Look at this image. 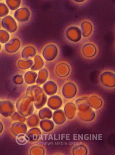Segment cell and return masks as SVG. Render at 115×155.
Here are the masks:
<instances>
[{
    "label": "cell",
    "instance_id": "1",
    "mask_svg": "<svg viewBox=\"0 0 115 155\" xmlns=\"http://www.w3.org/2000/svg\"><path fill=\"white\" fill-rule=\"evenodd\" d=\"M26 95L33 102L34 107L37 110L41 109L44 107L47 101V96L43 89L38 85H32L28 87Z\"/></svg>",
    "mask_w": 115,
    "mask_h": 155
},
{
    "label": "cell",
    "instance_id": "2",
    "mask_svg": "<svg viewBox=\"0 0 115 155\" xmlns=\"http://www.w3.org/2000/svg\"><path fill=\"white\" fill-rule=\"evenodd\" d=\"M16 107L18 112L25 117L32 114L34 111L33 102L27 96L19 99L16 102Z\"/></svg>",
    "mask_w": 115,
    "mask_h": 155
},
{
    "label": "cell",
    "instance_id": "3",
    "mask_svg": "<svg viewBox=\"0 0 115 155\" xmlns=\"http://www.w3.org/2000/svg\"><path fill=\"white\" fill-rule=\"evenodd\" d=\"M14 112V105L12 101H3L0 102V113L2 116L6 117H10Z\"/></svg>",
    "mask_w": 115,
    "mask_h": 155
},
{
    "label": "cell",
    "instance_id": "4",
    "mask_svg": "<svg viewBox=\"0 0 115 155\" xmlns=\"http://www.w3.org/2000/svg\"><path fill=\"white\" fill-rule=\"evenodd\" d=\"M58 53V50L55 45H49L42 51V57L47 61H53Z\"/></svg>",
    "mask_w": 115,
    "mask_h": 155
},
{
    "label": "cell",
    "instance_id": "5",
    "mask_svg": "<svg viewBox=\"0 0 115 155\" xmlns=\"http://www.w3.org/2000/svg\"><path fill=\"white\" fill-rule=\"evenodd\" d=\"M100 81L104 87L112 88L115 87V75L113 72L105 71L101 74Z\"/></svg>",
    "mask_w": 115,
    "mask_h": 155
},
{
    "label": "cell",
    "instance_id": "6",
    "mask_svg": "<svg viewBox=\"0 0 115 155\" xmlns=\"http://www.w3.org/2000/svg\"><path fill=\"white\" fill-rule=\"evenodd\" d=\"M1 25L3 28L10 33H14L17 29L16 21L11 16H7L4 17L1 21Z\"/></svg>",
    "mask_w": 115,
    "mask_h": 155
},
{
    "label": "cell",
    "instance_id": "7",
    "mask_svg": "<svg viewBox=\"0 0 115 155\" xmlns=\"http://www.w3.org/2000/svg\"><path fill=\"white\" fill-rule=\"evenodd\" d=\"M66 35L69 41L78 42L82 38V32L78 27H71L66 30Z\"/></svg>",
    "mask_w": 115,
    "mask_h": 155
},
{
    "label": "cell",
    "instance_id": "8",
    "mask_svg": "<svg viewBox=\"0 0 115 155\" xmlns=\"http://www.w3.org/2000/svg\"><path fill=\"white\" fill-rule=\"evenodd\" d=\"M77 87L72 82H67L64 85L62 88V94L66 98L72 99L76 95Z\"/></svg>",
    "mask_w": 115,
    "mask_h": 155
},
{
    "label": "cell",
    "instance_id": "9",
    "mask_svg": "<svg viewBox=\"0 0 115 155\" xmlns=\"http://www.w3.org/2000/svg\"><path fill=\"white\" fill-rule=\"evenodd\" d=\"M30 17V11L26 7H21L17 9L14 13V18L20 22L28 21Z\"/></svg>",
    "mask_w": 115,
    "mask_h": 155
},
{
    "label": "cell",
    "instance_id": "10",
    "mask_svg": "<svg viewBox=\"0 0 115 155\" xmlns=\"http://www.w3.org/2000/svg\"><path fill=\"white\" fill-rule=\"evenodd\" d=\"M11 129L12 134L16 137L20 134H26L28 131L27 126L22 122H16L12 124Z\"/></svg>",
    "mask_w": 115,
    "mask_h": 155
},
{
    "label": "cell",
    "instance_id": "11",
    "mask_svg": "<svg viewBox=\"0 0 115 155\" xmlns=\"http://www.w3.org/2000/svg\"><path fill=\"white\" fill-rule=\"evenodd\" d=\"M62 105V99L58 95L51 96L47 101V106L50 109L53 110L59 109Z\"/></svg>",
    "mask_w": 115,
    "mask_h": 155
},
{
    "label": "cell",
    "instance_id": "12",
    "mask_svg": "<svg viewBox=\"0 0 115 155\" xmlns=\"http://www.w3.org/2000/svg\"><path fill=\"white\" fill-rule=\"evenodd\" d=\"M20 47V41L17 38H12L4 45L5 51L8 53H14L17 51Z\"/></svg>",
    "mask_w": 115,
    "mask_h": 155
},
{
    "label": "cell",
    "instance_id": "13",
    "mask_svg": "<svg viewBox=\"0 0 115 155\" xmlns=\"http://www.w3.org/2000/svg\"><path fill=\"white\" fill-rule=\"evenodd\" d=\"M77 115L80 120L87 122L92 121L96 117V113L91 107L84 112L78 111Z\"/></svg>",
    "mask_w": 115,
    "mask_h": 155
},
{
    "label": "cell",
    "instance_id": "14",
    "mask_svg": "<svg viewBox=\"0 0 115 155\" xmlns=\"http://www.w3.org/2000/svg\"><path fill=\"white\" fill-rule=\"evenodd\" d=\"M66 118L64 112L62 109L56 110L53 112L52 120L53 122L57 125H62L66 120Z\"/></svg>",
    "mask_w": 115,
    "mask_h": 155
},
{
    "label": "cell",
    "instance_id": "15",
    "mask_svg": "<svg viewBox=\"0 0 115 155\" xmlns=\"http://www.w3.org/2000/svg\"><path fill=\"white\" fill-rule=\"evenodd\" d=\"M42 89L47 95L52 96L57 93L58 87L56 83L53 81H48L44 84Z\"/></svg>",
    "mask_w": 115,
    "mask_h": 155
},
{
    "label": "cell",
    "instance_id": "16",
    "mask_svg": "<svg viewBox=\"0 0 115 155\" xmlns=\"http://www.w3.org/2000/svg\"><path fill=\"white\" fill-rule=\"evenodd\" d=\"M55 71L57 76L59 77H66L69 74L70 68L67 64L62 63L56 66Z\"/></svg>",
    "mask_w": 115,
    "mask_h": 155
},
{
    "label": "cell",
    "instance_id": "17",
    "mask_svg": "<svg viewBox=\"0 0 115 155\" xmlns=\"http://www.w3.org/2000/svg\"><path fill=\"white\" fill-rule=\"evenodd\" d=\"M77 107L73 102H69L64 106V112L68 119H72L76 114Z\"/></svg>",
    "mask_w": 115,
    "mask_h": 155
},
{
    "label": "cell",
    "instance_id": "18",
    "mask_svg": "<svg viewBox=\"0 0 115 155\" xmlns=\"http://www.w3.org/2000/svg\"><path fill=\"white\" fill-rule=\"evenodd\" d=\"M96 48L94 45L92 44H85L82 49V52L83 55L87 58L94 57L96 53Z\"/></svg>",
    "mask_w": 115,
    "mask_h": 155
},
{
    "label": "cell",
    "instance_id": "19",
    "mask_svg": "<svg viewBox=\"0 0 115 155\" xmlns=\"http://www.w3.org/2000/svg\"><path fill=\"white\" fill-rule=\"evenodd\" d=\"M75 104L78 111L84 112L90 108L88 104V98L87 97H83L78 99L75 101Z\"/></svg>",
    "mask_w": 115,
    "mask_h": 155
},
{
    "label": "cell",
    "instance_id": "20",
    "mask_svg": "<svg viewBox=\"0 0 115 155\" xmlns=\"http://www.w3.org/2000/svg\"><path fill=\"white\" fill-rule=\"evenodd\" d=\"M27 136L28 137L31 142L36 141L41 137L42 132L40 129L36 127H33L30 129L26 133Z\"/></svg>",
    "mask_w": 115,
    "mask_h": 155
},
{
    "label": "cell",
    "instance_id": "21",
    "mask_svg": "<svg viewBox=\"0 0 115 155\" xmlns=\"http://www.w3.org/2000/svg\"><path fill=\"white\" fill-rule=\"evenodd\" d=\"M39 126L43 131L46 132H50L55 127V123L53 121L48 119L42 120L39 122Z\"/></svg>",
    "mask_w": 115,
    "mask_h": 155
},
{
    "label": "cell",
    "instance_id": "22",
    "mask_svg": "<svg viewBox=\"0 0 115 155\" xmlns=\"http://www.w3.org/2000/svg\"><path fill=\"white\" fill-rule=\"evenodd\" d=\"M48 77V72L45 68L41 69L38 73L36 84L38 85L44 84L46 82Z\"/></svg>",
    "mask_w": 115,
    "mask_h": 155
},
{
    "label": "cell",
    "instance_id": "23",
    "mask_svg": "<svg viewBox=\"0 0 115 155\" xmlns=\"http://www.w3.org/2000/svg\"><path fill=\"white\" fill-rule=\"evenodd\" d=\"M36 54V49L32 46H27L21 52V57L24 60H27L29 58L34 57Z\"/></svg>",
    "mask_w": 115,
    "mask_h": 155
},
{
    "label": "cell",
    "instance_id": "24",
    "mask_svg": "<svg viewBox=\"0 0 115 155\" xmlns=\"http://www.w3.org/2000/svg\"><path fill=\"white\" fill-rule=\"evenodd\" d=\"M88 104L91 108L94 109H98L102 106L103 101L101 98H100L97 96H91L89 98H88Z\"/></svg>",
    "mask_w": 115,
    "mask_h": 155
},
{
    "label": "cell",
    "instance_id": "25",
    "mask_svg": "<svg viewBox=\"0 0 115 155\" xmlns=\"http://www.w3.org/2000/svg\"><path fill=\"white\" fill-rule=\"evenodd\" d=\"M37 76L38 74L34 71H27L24 76L25 83L29 85L34 84L36 82Z\"/></svg>",
    "mask_w": 115,
    "mask_h": 155
},
{
    "label": "cell",
    "instance_id": "26",
    "mask_svg": "<svg viewBox=\"0 0 115 155\" xmlns=\"http://www.w3.org/2000/svg\"><path fill=\"white\" fill-rule=\"evenodd\" d=\"M39 119L40 118L39 115L36 114H32L29 116L28 118H27L26 122L27 125L30 128L37 127L40 122Z\"/></svg>",
    "mask_w": 115,
    "mask_h": 155
},
{
    "label": "cell",
    "instance_id": "27",
    "mask_svg": "<svg viewBox=\"0 0 115 155\" xmlns=\"http://www.w3.org/2000/svg\"><path fill=\"white\" fill-rule=\"evenodd\" d=\"M82 34L85 37H88L90 35L92 31V25L88 21H83L81 24Z\"/></svg>",
    "mask_w": 115,
    "mask_h": 155
},
{
    "label": "cell",
    "instance_id": "28",
    "mask_svg": "<svg viewBox=\"0 0 115 155\" xmlns=\"http://www.w3.org/2000/svg\"><path fill=\"white\" fill-rule=\"evenodd\" d=\"M44 66V61L42 58L39 55H36L34 58V63L32 67H31V71H39L42 69Z\"/></svg>",
    "mask_w": 115,
    "mask_h": 155
},
{
    "label": "cell",
    "instance_id": "29",
    "mask_svg": "<svg viewBox=\"0 0 115 155\" xmlns=\"http://www.w3.org/2000/svg\"><path fill=\"white\" fill-rule=\"evenodd\" d=\"M53 113L49 107L42 108L39 112V116L41 120L51 119L52 117Z\"/></svg>",
    "mask_w": 115,
    "mask_h": 155
},
{
    "label": "cell",
    "instance_id": "30",
    "mask_svg": "<svg viewBox=\"0 0 115 155\" xmlns=\"http://www.w3.org/2000/svg\"><path fill=\"white\" fill-rule=\"evenodd\" d=\"M72 153L74 155H86L88 154V150L85 145H78L73 148Z\"/></svg>",
    "mask_w": 115,
    "mask_h": 155
},
{
    "label": "cell",
    "instance_id": "31",
    "mask_svg": "<svg viewBox=\"0 0 115 155\" xmlns=\"http://www.w3.org/2000/svg\"><path fill=\"white\" fill-rule=\"evenodd\" d=\"M17 64L19 68L23 70H26L32 67L33 65V61L30 59L20 60L18 61Z\"/></svg>",
    "mask_w": 115,
    "mask_h": 155
},
{
    "label": "cell",
    "instance_id": "32",
    "mask_svg": "<svg viewBox=\"0 0 115 155\" xmlns=\"http://www.w3.org/2000/svg\"><path fill=\"white\" fill-rule=\"evenodd\" d=\"M6 3L7 7L12 11L18 9L21 4L20 0H6Z\"/></svg>",
    "mask_w": 115,
    "mask_h": 155
},
{
    "label": "cell",
    "instance_id": "33",
    "mask_svg": "<svg viewBox=\"0 0 115 155\" xmlns=\"http://www.w3.org/2000/svg\"><path fill=\"white\" fill-rule=\"evenodd\" d=\"M16 142L17 144L20 145H24L27 144L30 141L29 138L26 134H20L18 136H16Z\"/></svg>",
    "mask_w": 115,
    "mask_h": 155
},
{
    "label": "cell",
    "instance_id": "34",
    "mask_svg": "<svg viewBox=\"0 0 115 155\" xmlns=\"http://www.w3.org/2000/svg\"><path fill=\"white\" fill-rule=\"evenodd\" d=\"M45 153L44 149L41 146H33L30 150V155H44Z\"/></svg>",
    "mask_w": 115,
    "mask_h": 155
},
{
    "label": "cell",
    "instance_id": "35",
    "mask_svg": "<svg viewBox=\"0 0 115 155\" xmlns=\"http://www.w3.org/2000/svg\"><path fill=\"white\" fill-rule=\"evenodd\" d=\"M11 119L14 121L22 122V123H25L27 120L26 117H25V116H23L22 115H21V114H20L18 111L15 112L14 114L11 116Z\"/></svg>",
    "mask_w": 115,
    "mask_h": 155
},
{
    "label": "cell",
    "instance_id": "36",
    "mask_svg": "<svg viewBox=\"0 0 115 155\" xmlns=\"http://www.w3.org/2000/svg\"><path fill=\"white\" fill-rule=\"evenodd\" d=\"M10 35L9 33L4 30H0V41L1 44H6L9 41Z\"/></svg>",
    "mask_w": 115,
    "mask_h": 155
},
{
    "label": "cell",
    "instance_id": "37",
    "mask_svg": "<svg viewBox=\"0 0 115 155\" xmlns=\"http://www.w3.org/2000/svg\"><path fill=\"white\" fill-rule=\"evenodd\" d=\"M8 13H9V9L5 4L2 3L0 4V17H5L6 16H7Z\"/></svg>",
    "mask_w": 115,
    "mask_h": 155
},
{
    "label": "cell",
    "instance_id": "38",
    "mask_svg": "<svg viewBox=\"0 0 115 155\" xmlns=\"http://www.w3.org/2000/svg\"><path fill=\"white\" fill-rule=\"evenodd\" d=\"M13 82L15 84L21 85L23 84L24 82L23 77L22 75L16 74L13 77Z\"/></svg>",
    "mask_w": 115,
    "mask_h": 155
},
{
    "label": "cell",
    "instance_id": "39",
    "mask_svg": "<svg viewBox=\"0 0 115 155\" xmlns=\"http://www.w3.org/2000/svg\"><path fill=\"white\" fill-rule=\"evenodd\" d=\"M0 126H1V130H0V133L1 134L2 131H3V124L2 122L0 123Z\"/></svg>",
    "mask_w": 115,
    "mask_h": 155
},
{
    "label": "cell",
    "instance_id": "40",
    "mask_svg": "<svg viewBox=\"0 0 115 155\" xmlns=\"http://www.w3.org/2000/svg\"><path fill=\"white\" fill-rule=\"evenodd\" d=\"M76 1V2H83V1H83V0H81V1H79V0H78V1H77V0H76V1Z\"/></svg>",
    "mask_w": 115,
    "mask_h": 155
}]
</instances>
